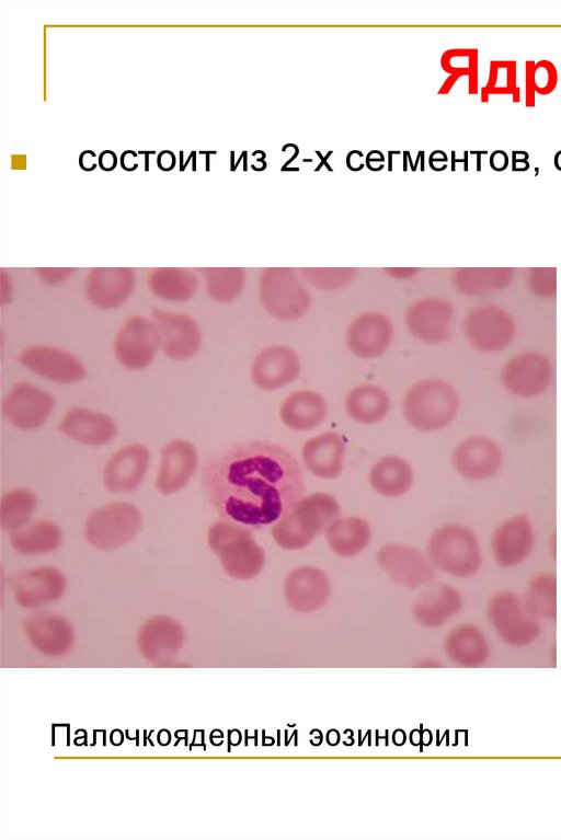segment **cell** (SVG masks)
<instances>
[{
	"mask_svg": "<svg viewBox=\"0 0 561 840\" xmlns=\"http://www.w3.org/2000/svg\"><path fill=\"white\" fill-rule=\"evenodd\" d=\"M204 493L219 516L262 529L286 517L302 498V469L286 448L249 441L227 448L204 465Z\"/></svg>",
	"mask_w": 561,
	"mask_h": 840,
	"instance_id": "cell-1",
	"label": "cell"
},
{
	"mask_svg": "<svg viewBox=\"0 0 561 840\" xmlns=\"http://www.w3.org/2000/svg\"><path fill=\"white\" fill-rule=\"evenodd\" d=\"M459 404V395L449 382L430 377L409 387L402 409L412 427L430 433L448 426L456 417Z\"/></svg>",
	"mask_w": 561,
	"mask_h": 840,
	"instance_id": "cell-2",
	"label": "cell"
},
{
	"mask_svg": "<svg viewBox=\"0 0 561 840\" xmlns=\"http://www.w3.org/2000/svg\"><path fill=\"white\" fill-rule=\"evenodd\" d=\"M337 500L327 493L302 497L286 517L276 521L272 537L285 550H301L340 517Z\"/></svg>",
	"mask_w": 561,
	"mask_h": 840,
	"instance_id": "cell-3",
	"label": "cell"
},
{
	"mask_svg": "<svg viewBox=\"0 0 561 840\" xmlns=\"http://www.w3.org/2000/svg\"><path fill=\"white\" fill-rule=\"evenodd\" d=\"M207 542L232 578H254L265 564L264 550L245 527L227 520L216 521L208 529Z\"/></svg>",
	"mask_w": 561,
	"mask_h": 840,
	"instance_id": "cell-4",
	"label": "cell"
},
{
	"mask_svg": "<svg viewBox=\"0 0 561 840\" xmlns=\"http://www.w3.org/2000/svg\"><path fill=\"white\" fill-rule=\"evenodd\" d=\"M257 294L266 313L283 322L302 319L312 303L311 295L300 275L288 267L262 269Z\"/></svg>",
	"mask_w": 561,
	"mask_h": 840,
	"instance_id": "cell-5",
	"label": "cell"
},
{
	"mask_svg": "<svg viewBox=\"0 0 561 840\" xmlns=\"http://www.w3.org/2000/svg\"><path fill=\"white\" fill-rule=\"evenodd\" d=\"M426 554L437 569L458 577L476 574L482 563L477 537L458 523L435 529L428 538Z\"/></svg>",
	"mask_w": 561,
	"mask_h": 840,
	"instance_id": "cell-6",
	"label": "cell"
},
{
	"mask_svg": "<svg viewBox=\"0 0 561 840\" xmlns=\"http://www.w3.org/2000/svg\"><path fill=\"white\" fill-rule=\"evenodd\" d=\"M142 516L130 503L112 502L93 509L87 517L83 534L98 550H114L130 542L140 531Z\"/></svg>",
	"mask_w": 561,
	"mask_h": 840,
	"instance_id": "cell-7",
	"label": "cell"
},
{
	"mask_svg": "<svg viewBox=\"0 0 561 840\" xmlns=\"http://www.w3.org/2000/svg\"><path fill=\"white\" fill-rule=\"evenodd\" d=\"M112 350L116 363L123 369H148L161 353L158 331L151 317L128 315L115 333Z\"/></svg>",
	"mask_w": 561,
	"mask_h": 840,
	"instance_id": "cell-8",
	"label": "cell"
},
{
	"mask_svg": "<svg viewBox=\"0 0 561 840\" xmlns=\"http://www.w3.org/2000/svg\"><path fill=\"white\" fill-rule=\"evenodd\" d=\"M16 360L34 376L60 386L76 384L87 377V367L82 359L70 349L58 345H27L19 352Z\"/></svg>",
	"mask_w": 561,
	"mask_h": 840,
	"instance_id": "cell-9",
	"label": "cell"
},
{
	"mask_svg": "<svg viewBox=\"0 0 561 840\" xmlns=\"http://www.w3.org/2000/svg\"><path fill=\"white\" fill-rule=\"evenodd\" d=\"M150 317L157 327L163 356L183 363L198 354L203 345V331L193 315L157 307L151 310Z\"/></svg>",
	"mask_w": 561,
	"mask_h": 840,
	"instance_id": "cell-10",
	"label": "cell"
},
{
	"mask_svg": "<svg viewBox=\"0 0 561 840\" xmlns=\"http://www.w3.org/2000/svg\"><path fill=\"white\" fill-rule=\"evenodd\" d=\"M461 329L467 342L473 348L489 354L506 348L516 333L512 315L495 304H480L471 308L462 319Z\"/></svg>",
	"mask_w": 561,
	"mask_h": 840,
	"instance_id": "cell-11",
	"label": "cell"
},
{
	"mask_svg": "<svg viewBox=\"0 0 561 840\" xmlns=\"http://www.w3.org/2000/svg\"><path fill=\"white\" fill-rule=\"evenodd\" d=\"M55 405V396L48 390L30 381H18L2 398L1 412L15 428L28 431L46 424Z\"/></svg>",
	"mask_w": 561,
	"mask_h": 840,
	"instance_id": "cell-12",
	"label": "cell"
},
{
	"mask_svg": "<svg viewBox=\"0 0 561 840\" xmlns=\"http://www.w3.org/2000/svg\"><path fill=\"white\" fill-rule=\"evenodd\" d=\"M454 304L444 297L426 296L410 302L404 311V325L416 341L437 345L450 338Z\"/></svg>",
	"mask_w": 561,
	"mask_h": 840,
	"instance_id": "cell-13",
	"label": "cell"
},
{
	"mask_svg": "<svg viewBox=\"0 0 561 840\" xmlns=\"http://www.w3.org/2000/svg\"><path fill=\"white\" fill-rule=\"evenodd\" d=\"M137 273L131 267H93L83 279L85 300L101 311L117 310L133 297Z\"/></svg>",
	"mask_w": 561,
	"mask_h": 840,
	"instance_id": "cell-14",
	"label": "cell"
},
{
	"mask_svg": "<svg viewBox=\"0 0 561 840\" xmlns=\"http://www.w3.org/2000/svg\"><path fill=\"white\" fill-rule=\"evenodd\" d=\"M552 366L537 350H524L512 356L502 367L501 382L511 394L529 399L542 394L550 384Z\"/></svg>",
	"mask_w": 561,
	"mask_h": 840,
	"instance_id": "cell-15",
	"label": "cell"
},
{
	"mask_svg": "<svg viewBox=\"0 0 561 840\" xmlns=\"http://www.w3.org/2000/svg\"><path fill=\"white\" fill-rule=\"evenodd\" d=\"M393 334V324L387 314L366 311L348 323L345 345L350 353L359 359H376L389 349Z\"/></svg>",
	"mask_w": 561,
	"mask_h": 840,
	"instance_id": "cell-16",
	"label": "cell"
},
{
	"mask_svg": "<svg viewBox=\"0 0 561 840\" xmlns=\"http://www.w3.org/2000/svg\"><path fill=\"white\" fill-rule=\"evenodd\" d=\"M300 371L301 360L296 349L285 344H273L254 356L250 379L261 390L275 391L294 382Z\"/></svg>",
	"mask_w": 561,
	"mask_h": 840,
	"instance_id": "cell-17",
	"label": "cell"
},
{
	"mask_svg": "<svg viewBox=\"0 0 561 840\" xmlns=\"http://www.w3.org/2000/svg\"><path fill=\"white\" fill-rule=\"evenodd\" d=\"M489 618L499 635L510 644H527L539 632L538 624L526 605L511 591L497 594L492 598Z\"/></svg>",
	"mask_w": 561,
	"mask_h": 840,
	"instance_id": "cell-18",
	"label": "cell"
},
{
	"mask_svg": "<svg viewBox=\"0 0 561 840\" xmlns=\"http://www.w3.org/2000/svg\"><path fill=\"white\" fill-rule=\"evenodd\" d=\"M15 601L24 608H38L62 597L66 577L56 567L38 566L14 573L10 579Z\"/></svg>",
	"mask_w": 561,
	"mask_h": 840,
	"instance_id": "cell-19",
	"label": "cell"
},
{
	"mask_svg": "<svg viewBox=\"0 0 561 840\" xmlns=\"http://www.w3.org/2000/svg\"><path fill=\"white\" fill-rule=\"evenodd\" d=\"M376 560L396 583L409 588L431 582L436 575L424 553L414 546L386 544L377 552Z\"/></svg>",
	"mask_w": 561,
	"mask_h": 840,
	"instance_id": "cell-20",
	"label": "cell"
},
{
	"mask_svg": "<svg viewBox=\"0 0 561 840\" xmlns=\"http://www.w3.org/2000/svg\"><path fill=\"white\" fill-rule=\"evenodd\" d=\"M453 464L465 479L483 481L495 475L502 464V451L496 442L484 436L461 440L453 452Z\"/></svg>",
	"mask_w": 561,
	"mask_h": 840,
	"instance_id": "cell-21",
	"label": "cell"
},
{
	"mask_svg": "<svg viewBox=\"0 0 561 840\" xmlns=\"http://www.w3.org/2000/svg\"><path fill=\"white\" fill-rule=\"evenodd\" d=\"M331 591L327 574L314 566L304 565L293 569L284 586L287 605L301 613L313 612L329 600Z\"/></svg>",
	"mask_w": 561,
	"mask_h": 840,
	"instance_id": "cell-22",
	"label": "cell"
},
{
	"mask_svg": "<svg viewBox=\"0 0 561 840\" xmlns=\"http://www.w3.org/2000/svg\"><path fill=\"white\" fill-rule=\"evenodd\" d=\"M58 430L79 444L103 446L115 439L117 425L104 412L85 406H73L61 417Z\"/></svg>",
	"mask_w": 561,
	"mask_h": 840,
	"instance_id": "cell-23",
	"label": "cell"
},
{
	"mask_svg": "<svg viewBox=\"0 0 561 840\" xmlns=\"http://www.w3.org/2000/svg\"><path fill=\"white\" fill-rule=\"evenodd\" d=\"M150 460L148 448L138 442L118 449L106 462L104 486L111 493H129L142 482Z\"/></svg>",
	"mask_w": 561,
	"mask_h": 840,
	"instance_id": "cell-24",
	"label": "cell"
},
{
	"mask_svg": "<svg viewBox=\"0 0 561 840\" xmlns=\"http://www.w3.org/2000/svg\"><path fill=\"white\" fill-rule=\"evenodd\" d=\"M198 465V453L194 444L185 439H173L161 449V465L156 479V488L168 495L183 488Z\"/></svg>",
	"mask_w": 561,
	"mask_h": 840,
	"instance_id": "cell-25",
	"label": "cell"
},
{
	"mask_svg": "<svg viewBox=\"0 0 561 840\" xmlns=\"http://www.w3.org/2000/svg\"><path fill=\"white\" fill-rule=\"evenodd\" d=\"M184 642L182 625L171 617L157 615L149 619L138 632V647L149 661L167 665Z\"/></svg>",
	"mask_w": 561,
	"mask_h": 840,
	"instance_id": "cell-26",
	"label": "cell"
},
{
	"mask_svg": "<svg viewBox=\"0 0 561 840\" xmlns=\"http://www.w3.org/2000/svg\"><path fill=\"white\" fill-rule=\"evenodd\" d=\"M534 542V529L528 518L522 515L507 518L492 536L494 560L502 567L516 566L528 557Z\"/></svg>",
	"mask_w": 561,
	"mask_h": 840,
	"instance_id": "cell-27",
	"label": "cell"
},
{
	"mask_svg": "<svg viewBox=\"0 0 561 840\" xmlns=\"http://www.w3.org/2000/svg\"><path fill=\"white\" fill-rule=\"evenodd\" d=\"M24 632L32 645L43 654L60 656L71 649L73 629L64 617L51 612H37L24 621Z\"/></svg>",
	"mask_w": 561,
	"mask_h": 840,
	"instance_id": "cell-28",
	"label": "cell"
},
{
	"mask_svg": "<svg viewBox=\"0 0 561 840\" xmlns=\"http://www.w3.org/2000/svg\"><path fill=\"white\" fill-rule=\"evenodd\" d=\"M148 291L158 300L167 303L191 301L201 286L196 272L183 267H157L146 277Z\"/></svg>",
	"mask_w": 561,
	"mask_h": 840,
	"instance_id": "cell-29",
	"label": "cell"
},
{
	"mask_svg": "<svg viewBox=\"0 0 561 840\" xmlns=\"http://www.w3.org/2000/svg\"><path fill=\"white\" fill-rule=\"evenodd\" d=\"M345 444L334 431L308 439L301 449L305 467L316 476L336 479L343 469Z\"/></svg>",
	"mask_w": 561,
	"mask_h": 840,
	"instance_id": "cell-30",
	"label": "cell"
},
{
	"mask_svg": "<svg viewBox=\"0 0 561 840\" xmlns=\"http://www.w3.org/2000/svg\"><path fill=\"white\" fill-rule=\"evenodd\" d=\"M328 404L323 395L313 390H297L288 394L279 406V418L288 428L307 431L325 418Z\"/></svg>",
	"mask_w": 561,
	"mask_h": 840,
	"instance_id": "cell-31",
	"label": "cell"
},
{
	"mask_svg": "<svg viewBox=\"0 0 561 840\" xmlns=\"http://www.w3.org/2000/svg\"><path fill=\"white\" fill-rule=\"evenodd\" d=\"M459 591L447 584L431 586L413 606V615L419 623L428 628L443 624L461 608Z\"/></svg>",
	"mask_w": 561,
	"mask_h": 840,
	"instance_id": "cell-32",
	"label": "cell"
},
{
	"mask_svg": "<svg viewBox=\"0 0 561 840\" xmlns=\"http://www.w3.org/2000/svg\"><path fill=\"white\" fill-rule=\"evenodd\" d=\"M513 276L514 271L507 267H462L451 272L450 281L455 290L462 296L482 297L505 289Z\"/></svg>",
	"mask_w": 561,
	"mask_h": 840,
	"instance_id": "cell-33",
	"label": "cell"
},
{
	"mask_svg": "<svg viewBox=\"0 0 561 840\" xmlns=\"http://www.w3.org/2000/svg\"><path fill=\"white\" fill-rule=\"evenodd\" d=\"M347 415L359 424H376L388 414L391 402L387 391L375 383L353 387L345 395Z\"/></svg>",
	"mask_w": 561,
	"mask_h": 840,
	"instance_id": "cell-34",
	"label": "cell"
},
{
	"mask_svg": "<svg viewBox=\"0 0 561 840\" xmlns=\"http://www.w3.org/2000/svg\"><path fill=\"white\" fill-rule=\"evenodd\" d=\"M369 482L378 494L397 497L410 490L413 472L404 459L387 456L373 465L369 472Z\"/></svg>",
	"mask_w": 561,
	"mask_h": 840,
	"instance_id": "cell-35",
	"label": "cell"
},
{
	"mask_svg": "<svg viewBox=\"0 0 561 840\" xmlns=\"http://www.w3.org/2000/svg\"><path fill=\"white\" fill-rule=\"evenodd\" d=\"M331 550L344 557L359 554L369 543L371 532L367 521L358 517H343L333 521L325 531Z\"/></svg>",
	"mask_w": 561,
	"mask_h": 840,
	"instance_id": "cell-36",
	"label": "cell"
},
{
	"mask_svg": "<svg viewBox=\"0 0 561 840\" xmlns=\"http://www.w3.org/2000/svg\"><path fill=\"white\" fill-rule=\"evenodd\" d=\"M13 549L24 555L49 553L62 542L60 528L51 520L39 519L12 532Z\"/></svg>",
	"mask_w": 561,
	"mask_h": 840,
	"instance_id": "cell-37",
	"label": "cell"
},
{
	"mask_svg": "<svg viewBox=\"0 0 561 840\" xmlns=\"http://www.w3.org/2000/svg\"><path fill=\"white\" fill-rule=\"evenodd\" d=\"M201 276L206 296L219 304L236 301L247 284V272L241 267H206Z\"/></svg>",
	"mask_w": 561,
	"mask_h": 840,
	"instance_id": "cell-38",
	"label": "cell"
},
{
	"mask_svg": "<svg viewBox=\"0 0 561 840\" xmlns=\"http://www.w3.org/2000/svg\"><path fill=\"white\" fill-rule=\"evenodd\" d=\"M445 647L449 657L462 665H477L484 660L488 653L483 633L471 624L455 628L447 635Z\"/></svg>",
	"mask_w": 561,
	"mask_h": 840,
	"instance_id": "cell-39",
	"label": "cell"
},
{
	"mask_svg": "<svg viewBox=\"0 0 561 840\" xmlns=\"http://www.w3.org/2000/svg\"><path fill=\"white\" fill-rule=\"evenodd\" d=\"M37 505L36 495L26 488H15L7 493L0 502V523L5 530L15 531L31 519Z\"/></svg>",
	"mask_w": 561,
	"mask_h": 840,
	"instance_id": "cell-40",
	"label": "cell"
},
{
	"mask_svg": "<svg viewBox=\"0 0 561 840\" xmlns=\"http://www.w3.org/2000/svg\"><path fill=\"white\" fill-rule=\"evenodd\" d=\"M526 607L533 615L553 618L556 615V576L541 573L533 577L528 585Z\"/></svg>",
	"mask_w": 561,
	"mask_h": 840,
	"instance_id": "cell-41",
	"label": "cell"
},
{
	"mask_svg": "<svg viewBox=\"0 0 561 840\" xmlns=\"http://www.w3.org/2000/svg\"><path fill=\"white\" fill-rule=\"evenodd\" d=\"M491 94H511L514 103L520 100L516 84V61L493 60L490 62L489 80L481 89V101L488 102Z\"/></svg>",
	"mask_w": 561,
	"mask_h": 840,
	"instance_id": "cell-42",
	"label": "cell"
},
{
	"mask_svg": "<svg viewBox=\"0 0 561 840\" xmlns=\"http://www.w3.org/2000/svg\"><path fill=\"white\" fill-rule=\"evenodd\" d=\"M558 82V72L556 66L549 60L526 61L525 65V104L533 107L536 104L535 92L539 94L551 93Z\"/></svg>",
	"mask_w": 561,
	"mask_h": 840,
	"instance_id": "cell-43",
	"label": "cell"
},
{
	"mask_svg": "<svg viewBox=\"0 0 561 840\" xmlns=\"http://www.w3.org/2000/svg\"><path fill=\"white\" fill-rule=\"evenodd\" d=\"M356 268H301L299 275L306 285L321 291H335L347 287L357 276Z\"/></svg>",
	"mask_w": 561,
	"mask_h": 840,
	"instance_id": "cell-44",
	"label": "cell"
},
{
	"mask_svg": "<svg viewBox=\"0 0 561 840\" xmlns=\"http://www.w3.org/2000/svg\"><path fill=\"white\" fill-rule=\"evenodd\" d=\"M529 289L542 298L553 297L557 290L556 268H533L527 278Z\"/></svg>",
	"mask_w": 561,
	"mask_h": 840,
	"instance_id": "cell-45",
	"label": "cell"
},
{
	"mask_svg": "<svg viewBox=\"0 0 561 840\" xmlns=\"http://www.w3.org/2000/svg\"><path fill=\"white\" fill-rule=\"evenodd\" d=\"M76 269L70 267H39L35 269V276L47 286H58L67 283Z\"/></svg>",
	"mask_w": 561,
	"mask_h": 840,
	"instance_id": "cell-46",
	"label": "cell"
},
{
	"mask_svg": "<svg viewBox=\"0 0 561 840\" xmlns=\"http://www.w3.org/2000/svg\"><path fill=\"white\" fill-rule=\"evenodd\" d=\"M512 171L513 172H525L529 169V154L526 151L523 150H514L512 151Z\"/></svg>",
	"mask_w": 561,
	"mask_h": 840,
	"instance_id": "cell-47",
	"label": "cell"
},
{
	"mask_svg": "<svg viewBox=\"0 0 561 840\" xmlns=\"http://www.w3.org/2000/svg\"><path fill=\"white\" fill-rule=\"evenodd\" d=\"M508 154L501 149L494 150L490 156V166L492 170L496 172H502L507 169L508 166Z\"/></svg>",
	"mask_w": 561,
	"mask_h": 840,
	"instance_id": "cell-48",
	"label": "cell"
},
{
	"mask_svg": "<svg viewBox=\"0 0 561 840\" xmlns=\"http://www.w3.org/2000/svg\"><path fill=\"white\" fill-rule=\"evenodd\" d=\"M13 294V285L10 278V274L1 272L0 274V301L1 304L10 302Z\"/></svg>",
	"mask_w": 561,
	"mask_h": 840,
	"instance_id": "cell-49",
	"label": "cell"
},
{
	"mask_svg": "<svg viewBox=\"0 0 561 840\" xmlns=\"http://www.w3.org/2000/svg\"><path fill=\"white\" fill-rule=\"evenodd\" d=\"M387 271V274L397 279L411 278L419 273L416 268H388Z\"/></svg>",
	"mask_w": 561,
	"mask_h": 840,
	"instance_id": "cell-50",
	"label": "cell"
},
{
	"mask_svg": "<svg viewBox=\"0 0 561 840\" xmlns=\"http://www.w3.org/2000/svg\"><path fill=\"white\" fill-rule=\"evenodd\" d=\"M456 162H463V171H468V151L463 152V159H456L455 151L451 152V171H455Z\"/></svg>",
	"mask_w": 561,
	"mask_h": 840,
	"instance_id": "cell-51",
	"label": "cell"
},
{
	"mask_svg": "<svg viewBox=\"0 0 561 840\" xmlns=\"http://www.w3.org/2000/svg\"><path fill=\"white\" fill-rule=\"evenodd\" d=\"M470 153L477 156V171L480 172L481 171V156L482 154H486L488 152L486 151H471Z\"/></svg>",
	"mask_w": 561,
	"mask_h": 840,
	"instance_id": "cell-52",
	"label": "cell"
},
{
	"mask_svg": "<svg viewBox=\"0 0 561 840\" xmlns=\"http://www.w3.org/2000/svg\"><path fill=\"white\" fill-rule=\"evenodd\" d=\"M554 168L561 172V150H559L553 158Z\"/></svg>",
	"mask_w": 561,
	"mask_h": 840,
	"instance_id": "cell-53",
	"label": "cell"
},
{
	"mask_svg": "<svg viewBox=\"0 0 561 840\" xmlns=\"http://www.w3.org/2000/svg\"><path fill=\"white\" fill-rule=\"evenodd\" d=\"M153 153H154V151H150V152L149 151H139V154H145L146 156V158H145V161H146V163H145V171L146 172L149 171V154H153Z\"/></svg>",
	"mask_w": 561,
	"mask_h": 840,
	"instance_id": "cell-54",
	"label": "cell"
},
{
	"mask_svg": "<svg viewBox=\"0 0 561 840\" xmlns=\"http://www.w3.org/2000/svg\"><path fill=\"white\" fill-rule=\"evenodd\" d=\"M195 154H196V152H194V151H193V152H191L190 157L187 158V160H186V162L183 164V166L180 169V171H183V170H185V168H186L187 163L190 162V160H191V159H192V158H193Z\"/></svg>",
	"mask_w": 561,
	"mask_h": 840,
	"instance_id": "cell-55",
	"label": "cell"
},
{
	"mask_svg": "<svg viewBox=\"0 0 561 840\" xmlns=\"http://www.w3.org/2000/svg\"><path fill=\"white\" fill-rule=\"evenodd\" d=\"M210 153H216V152L215 151H213V152L207 151L206 152V154H207L206 156V171H209V154Z\"/></svg>",
	"mask_w": 561,
	"mask_h": 840,
	"instance_id": "cell-56",
	"label": "cell"
},
{
	"mask_svg": "<svg viewBox=\"0 0 561 840\" xmlns=\"http://www.w3.org/2000/svg\"><path fill=\"white\" fill-rule=\"evenodd\" d=\"M388 154H389V166H388V170L391 171L392 170L391 156L393 154V151H389Z\"/></svg>",
	"mask_w": 561,
	"mask_h": 840,
	"instance_id": "cell-57",
	"label": "cell"
},
{
	"mask_svg": "<svg viewBox=\"0 0 561 840\" xmlns=\"http://www.w3.org/2000/svg\"><path fill=\"white\" fill-rule=\"evenodd\" d=\"M243 160H244L243 170L247 171V152H243Z\"/></svg>",
	"mask_w": 561,
	"mask_h": 840,
	"instance_id": "cell-58",
	"label": "cell"
},
{
	"mask_svg": "<svg viewBox=\"0 0 561 840\" xmlns=\"http://www.w3.org/2000/svg\"><path fill=\"white\" fill-rule=\"evenodd\" d=\"M305 162H312L311 159H304Z\"/></svg>",
	"mask_w": 561,
	"mask_h": 840,
	"instance_id": "cell-59",
	"label": "cell"
}]
</instances>
